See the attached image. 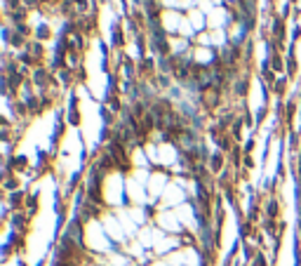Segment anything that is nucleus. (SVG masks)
<instances>
[{"label":"nucleus","instance_id":"nucleus-1","mask_svg":"<svg viewBox=\"0 0 301 266\" xmlns=\"http://www.w3.org/2000/svg\"><path fill=\"white\" fill-rule=\"evenodd\" d=\"M111 238L106 235L104 226H101V221H94L90 219L85 226V243L90 250L94 252H101V254H108L111 252V243H108Z\"/></svg>","mask_w":301,"mask_h":266},{"label":"nucleus","instance_id":"nucleus-19","mask_svg":"<svg viewBox=\"0 0 301 266\" xmlns=\"http://www.w3.org/2000/svg\"><path fill=\"white\" fill-rule=\"evenodd\" d=\"M209 59H212V55H209L207 50H198V52H195V62L198 64H207Z\"/></svg>","mask_w":301,"mask_h":266},{"label":"nucleus","instance_id":"nucleus-3","mask_svg":"<svg viewBox=\"0 0 301 266\" xmlns=\"http://www.w3.org/2000/svg\"><path fill=\"white\" fill-rule=\"evenodd\" d=\"M155 224H158V228H162V231H167V233H172V235H177L179 231L184 228L174 210H160L155 214Z\"/></svg>","mask_w":301,"mask_h":266},{"label":"nucleus","instance_id":"nucleus-17","mask_svg":"<svg viewBox=\"0 0 301 266\" xmlns=\"http://www.w3.org/2000/svg\"><path fill=\"white\" fill-rule=\"evenodd\" d=\"M127 212H130V217L137 221L139 226H144V224H146V212H144V207H132V210H127Z\"/></svg>","mask_w":301,"mask_h":266},{"label":"nucleus","instance_id":"nucleus-8","mask_svg":"<svg viewBox=\"0 0 301 266\" xmlns=\"http://www.w3.org/2000/svg\"><path fill=\"white\" fill-rule=\"evenodd\" d=\"M120 188H123V179H120V174H113V177H108L106 179V200L111 205H120Z\"/></svg>","mask_w":301,"mask_h":266},{"label":"nucleus","instance_id":"nucleus-21","mask_svg":"<svg viewBox=\"0 0 301 266\" xmlns=\"http://www.w3.org/2000/svg\"><path fill=\"white\" fill-rule=\"evenodd\" d=\"M184 47H186L184 40H174V43H172V52H181Z\"/></svg>","mask_w":301,"mask_h":266},{"label":"nucleus","instance_id":"nucleus-9","mask_svg":"<svg viewBox=\"0 0 301 266\" xmlns=\"http://www.w3.org/2000/svg\"><path fill=\"white\" fill-rule=\"evenodd\" d=\"M174 212H177L179 221H181V226L191 228V231H195V228H198V221H195V210H193V205L184 203V205H179V207H177Z\"/></svg>","mask_w":301,"mask_h":266},{"label":"nucleus","instance_id":"nucleus-11","mask_svg":"<svg viewBox=\"0 0 301 266\" xmlns=\"http://www.w3.org/2000/svg\"><path fill=\"white\" fill-rule=\"evenodd\" d=\"M177 247H179V235H165V238L155 245L153 250H155V254L167 257V254H172V252H177Z\"/></svg>","mask_w":301,"mask_h":266},{"label":"nucleus","instance_id":"nucleus-22","mask_svg":"<svg viewBox=\"0 0 301 266\" xmlns=\"http://www.w3.org/2000/svg\"><path fill=\"white\" fill-rule=\"evenodd\" d=\"M191 17H193V24H195V29H202V17L198 15V12H191Z\"/></svg>","mask_w":301,"mask_h":266},{"label":"nucleus","instance_id":"nucleus-14","mask_svg":"<svg viewBox=\"0 0 301 266\" xmlns=\"http://www.w3.org/2000/svg\"><path fill=\"white\" fill-rule=\"evenodd\" d=\"M144 250H146V247H144L137 238H134L132 243L125 245V254H127V257H134V259H144Z\"/></svg>","mask_w":301,"mask_h":266},{"label":"nucleus","instance_id":"nucleus-6","mask_svg":"<svg viewBox=\"0 0 301 266\" xmlns=\"http://www.w3.org/2000/svg\"><path fill=\"white\" fill-rule=\"evenodd\" d=\"M167 177L162 172H153L151 174V179H148L146 184V191H148V200L153 203V200H158V198H162V193H165V188H167Z\"/></svg>","mask_w":301,"mask_h":266},{"label":"nucleus","instance_id":"nucleus-7","mask_svg":"<svg viewBox=\"0 0 301 266\" xmlns=\"http://www.w3.org/2000/svg\"><path fill=\"white\" fill-rule=\"evenodd\" d=\"M162 238V228H158V226H141V231H139V235H137V240H139L144 247H155V245L160 243Z\"/></svg>","mask_w":301,"mask_h":266},{"label":"nucleus","instance_id":"nucleus-5","mask_svg":"<svg viewBox=\"0 0 301 266\" xmlns=\"http://www.w3.org/2000/svg\"><path fill=\"white\" fill-rule=\"evenodd\" d=\"M125 193H127V198H130V200L137 205V207H141V205L148 200L146 186H144V184H139L137 179H132V177L125 181Z\"/></svg>","mask_w":301,"mask_h":266},{"label":"nucleus","instance_id":"nucleus-15","mask_svg":"<svg viewBox=\"0 0 301 266\" xmlns=\"http://www.w3.org/2000/svg\"><path fill=\"white\" fill-rule=\"evenodd\" d=\"M181 254H184V266H200V254L195 247H184Z\"/></svg>","mask_w":301,"mask_h":266},{"label":"nucleus","instance_id":"nucleus-10","mask_svg":"<svg viewBox=\"0 0 301 266\" xmlns=\"http://www.w3.org/2000/svg\"><path fill=\"white\" fill-rule=\"evenodd\" d=\"M116 217L120 219V224H123V228H125V233H127V238H137V235H139V231H141L139 224L132 219L130 212H127V210H118Z\"/></svg>","mask_w":301,"mask_h":266},{"label":"nucleus","instance_id":"nucleus-12","mask_svg":"<svg viewBox=\"0 0 301 266\" xmlns=\"http://www.w3.org/2000/svg\"><path fill=\"white\" fill-rule=\"evenodd\" d=\"M158 153H160V163L162 165H174L177 163V149L172 144H160L158 146Z\"/></svg>","mask_w":301,"mask_h":266},{"label":"nucleus","instance_id":"nucleus-18","mask_svg":"<svg viewBox=\"0 0 301 266\" xmlns=\"http://www.w3.org/2000/svg\"><path fill=\"white\" fill-rule=\"evenodd\" d=\"M134 165H137V170H146L148 165V156H144V151H134Z\"/></svg>","mask_w":301,"mask_h":266},{"label":"nucleus","instance_id":"nucleus-16","mask_svg":"<svg viewBox=\"0 0 301 266\" xmlns=\"http://www.w3.org/2000/svg\"><path fill=\"white\" fill-rule=\"evenodd\" d=\"M162 24H165V31H177V24H181V19L174 12H165L162 15Z\"/></svg>","mask_w":301,"mask_h":266},{"label":"nucleus","instance_id":"nucleus-4","mask_svg":"<svg viewBox=\"0 0 301 266\" xmlns=\"http://www.w3.org/2000/svg\"><path fill=\"white\" fill-rule=\"evenodd\" d=\"M101 226H104V231H106V235L111 240H116V243H125V240H127V233H125L123 224H120V219L113 217V214H104V217H101Z\"/></svg>","mask_w":301,"mask_h":266},{"label":"nucleus","instance_id":"nucleus-20","mask_svg":"<svg viewBox=\"0 0 301 266\" xmlns=\"http://www.w3.org/2000/svg\"><path fill=\"white\" fill-rule=\"evenodd\" d=\"M179 26H181V29H179V31H181V36H191V22H188V19H181V24H179Z\"/></svg>","mask_w":301,"mask_h":266},{"label":"nucleus","instance_id":"nucleus-2","mask_svg":"<svg viewBox=\"0 0 301 266\" xmlns=\"http://www.w3.org/2000/svg\"><path fill=\"white\" fill-rule=\"evenodd\" d=\"M184 188H181V184L179 181H170L167 184V188H165V193H162L160 198V205L165 207V210H170V207H174L177 210L179 205H184Z\"/></svg>","mask_w":301,"mask_h":266},{"label":"nucleus","instance_id":"nucleus-13","mask_svg":"<svg viewBox=\"0 0 301 266\" xmlns=\"http://www.w3.org/2000/svg\"><path fill=\"white\" fill-rule=\"evenodd\" d=\"M106 261L111 266H134V264H132V257H127V254H120V252H108Z\"/></svg>","mask_w":301,"mask_h":266}]
</instances>
